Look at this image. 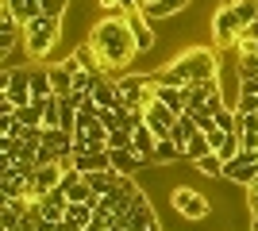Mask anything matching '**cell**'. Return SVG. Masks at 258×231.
Wrapping results in <instances>:
<instances>
[{
    "label": "cell",
    "mask_w": 258,
    "mask_h": 231,
    "mask_svg": "<svg viewBox=\"0 0 258 231\" xmlns=\"http://www.w3.org/2000/svg\"><path fill=\"white\" fill-rule=\"evenodd\" d=\"M93 50H97L100 66L104 73H119V69H127L139 54V46H135V35L127 27V16H100L93 23V31L85 39Z\"/></svg>",
    "instance_id": "6da1fadb"
},
{
    "label": "cell",
    "mask_w": 258,
    "mask_h": 231,
    "mask_svg": "<svg viewBox=\"0 0 258 231\" xmlns=\"http://www.w3.org/2000/svg\"><path fill=\"white\" fill-rule=\"evenodd\" d=\"M220 77V54L208 50V46H189L181 54L166 62V66L154 73L158 85H197V81H216Z\"/></svg>",
    "instance_id": "7a4b0ae2"
},
{
    "label": "cell",
    "mask_w": 258,
    "mask_h": 231,
    "mask_svg": "<svg viewBox=\"0 0 258 231\" xmlns=\"http://www.w3.org/2000/svg\"><path fill=\"white\" fill-rule=\"evenodd\" d=\"M154 73H123L116 81V93H119V108L123 112H147L154 104Z\"/></svg>",
    "instance_id": "3957f363"
},
{
    "label": "cell",
    "mask_w": 258,
    "mask_h": 231,
    "mask_svg": "<svg viewBox=\"0 0 258 231\" xmlns=\"http://www.w3.org/2000/svg\"><path fill=\"white\" fill-rule=\"evenodd\" d=\"M58 39H62V20H50V16H39V20H31L23 27V43H27L31 58H46Z\"/></svg>",
    "instance_id": "277c9868"
},
{
    "label": "cell",
    "mask_w": 258,
    "mask_h": 231,
    "mask_svg": "<svg viewBox=\"0 0 258 231\" xmlns=\"http://www.w3.org/2000/svg\"><path fill=\"white\" fill-rule=\"evenodd\" d=\"M243 31H247V27H243V20H239L235 4L224 0V4L212 12V39H216V46H220V50H235V43H239Z\"/></svg>",
    "instance_id": "5b68a950"
},
{
    "label": "cell",
    "mask_w": 258,
    "mask_h": 231,
    "mask_svg": "<svg viewBox=\"0 0 258 231\" xmlns=\"http://www.w3.org/2000/svg\"><path fill=\"white\" fill-rule=\"evenodd\" d=\"M170 208L181 216V220H205L212 212V200L201 193V189H189V185H177L170 193Z\"/></svg>",
    "instance_id": "8992f818"
},
{
    "label": "cell",
    "mask_w": 258,
    "mask_h": 231,
    "mask_svg": "<svg viewBox=\"0 0 258 231\" xmlns=\"http://www.w3.org/2000/svg\"><path fill=\"white\" fill-rule=\"evenodd\" d=\"M62 174H66V166H62V162L39 166V170L31 174V181H27V200L35 204V200H43L50 189H58V185H62Z\"/></svg>",
    "instance_id": "52a82bcc"
},
{
    "label": "cell",
    "mask_w": 258,
    "mask_h": 231,
    "mask_svg": "<svg viewBox=\"0 0 258 231\" xmlns=\"http://www.w3.org/2000/svg\"><path fill=\"white\" fill-rule=\"evenodd\" d=\"M224 177L227 181H235V185H254V177H258V154H247V150H239L231 162L224 166Z\"/></svg>",
    "instance_id": "ba28073f"
},
{
    "label": "cell",
    "mask_w": 258,
    "mask_h": 231,
    "mask_svg": "<svg viewBox=\"0 0 258 231\" xmlns=\"http://www.w3.org/2000/svg\"><path fill=\"white\" fill-rule=\"evenodd\" d=\"M143 116H147V127H151V131L158 135V139H170L173 123L181 120V116H177V112H173V108H166L162 100H154V104H151V108H147V112H143Z\"/></svg>",
    "instance_id": "9c48e42d"
},
{
    "label": "cell",
    "mask_w": 258,
    "mask_h": 231,
    "mask_svg": "<svg viewBox=\"0 0 258 231\" xmlns=\"http://www.w3.org/2000/svg\"><path fill=\"white\" fill-rule=\"evenodd\" d=\"M74 166L81 174H100V170H112V154L104 146H85V150H74Z\"/></svg>",
    "instance_id": "30bf717a"
},
{
    "label": "cell",
    "mask_w": 258,
    "mask_h": 231,
    "mask_svg": "<svg viewBox=\"0 0 258 231\" xmlns=\"http://www.w3.org/2000/svg\"><path fill=\"white\" fill-rule=\"evenodd\" d=\"M127 27L131 35H135V46H139V54H147V50H154V43H158V31H154V23L143 16V12H135V16H127Z\"/></svg>",
    "instance_id": "8fae6325"
},
{
    "label": "cell",
    "mask_w": 258,
    "mask_h": 231,
    "mask_svg": "<svg viewBox=\"0 0 258 231\" xmlns=\"http://www.w3.org/2000/svg\"><path fill=\"white\" fill-rule=\"evenodd\" d=\"M27 181H31V174H23L20 166H4L0 193H4V197H27Z\"/></svg>",
    "instance_id": "7c38bea8"
},
{
    "label": "cell",
    "mask_w": 258,
    "mask_h": 231,
    "mask_svg": "<svg viewBox=\"0 0 258 231\" xmlns=\"http://www.w3.org/2000/svg\"><path fill=\"white\" fill-rule=\"evenodd\" d=\"M185 4H189V0H154V4H147V8H139V12L151 23H158V20H170V16L185 12Z\"/></svg>",
    "instance_id": "4fadbf2b"
},
{
    "label": "cell",
    "mask_w": 258,
    "mask_h": 231,
    "mask_svg": "<svg viewBox=\"0 0 258 231\" xmlns=\"http://www.w3.org/2000/svg\"><path fill=\"white\" fill-rule=\"evenodd\" d=\"M154 100H162V104L173 108L177 116H185V108H189V104H185V89L181 85H154Z\"/></svg>",
    "instance_id": "5bb4252c"
},
{
    "label": "cell",
    "mask_w": 258,
    "mask_h": 231,
    "mask_svg": "<svg viewBox=\"0 0 258 231\" xmlns=\"http://www.w3.org/2000/svg\"><path fill=\"white\" fill-rule=\"evenodd\" d=\"M85 181L93 185V193H97V197H108L112 189H119L123 174H119V170H100V174H85Z\"/></svg>",
    "instance_id": "9a60e30c"
},
{
    "label": "cell",
    "mask_w": 258,
    "mask_h": 231,
    "mask_svg": "<svg viewBox=\"0 0 258 231\" xmlns=\"http://www.w3.org/2000/svg\"><path fill=\"white\" fill-rule=\"evenodd\" d=\"M4 4H8L12 16L20 20V27H27L31 20H39V16H43V0H4Z\"/></svg>",
    "instance_id": "2e32d148"
},
{
    "label": "cell",
    "mask_w": 258,
    "mask_h": 231,
    "mask_svg": "<svg viewBox=\"0 0 258 231\" xmlns=\"http://www.w3.org/2000/svg\"><path fill=\"white\" fill-rule=\"evenodd\" d=\"M108 154H112V170H119L123 177H135L143 166H147L135 150H108Z\"/></svg>",
    "instance_id": "e0dca14e"
},
{
    "label": "cell",
    "mask_w": 258,
    "mask_h": 231,
    "mask_svg": "<svg viewBox=\"0 0 258 231\" xmlns=\"http://www.w3.org/2000/svg\"><path fill=\"white\" fill-rule=\"evenodd\" d=\"M93 100L100 108H119V93H116V81L112 77H100L97 89H93Z\"/></svg>",
    "instance_id": "ac0fdd59"
},
{
    "label": "cell",
    "mask_w": 258,
    "mask_h": 231,
    "mask_svg": "<svg viewBox=\"0 0 258 231\" xmlns=\"http://www.w3.org/2000/svg\"><path fill=\"white\" fill-rule=\"evenodd\" d=\"M197 131H201V127H197V120H193V116H189V112H185L181 120L173 123V131H170V139H173V143H177V146H181V154H185V146H189V139H193Z\"/></svg>",
    "instance_id": "d6986e66"
},
{
    "label": "cell",
    "mask_w": 258,
    "mask_h": 231,
    "mask_svg": "<svg viewBox=\"0 0 258 231\" xmlns=\"http://www.w3.org/2000/svg\"><path fill=\"white\" fill-rule=\"evenodd\" d=\"M31 97L35 100H46V97H54V85H50V66H35L31 69Z\"/></svg>",
    "instance_id": "ffe728a7"
},
{
    "label": "cell",
    "mask_w": 258,
    "mask_h": 231,
    "mask_svg": "<svg viewBox=\"0 0 258 231\" xmlns=\"http://www.w3.org/2000/svg\"><path fill=\"white\" fill-rule=\"evenodd\" d=\"M177 158H185L181 146L173 143V139H158V146H154V166H170V162H177Z\"/></svg>",
    "instance_id": "44dd1931"
},
{
    "label": "cell",
    "mask_w": 258,
    "mask_h": 231,
    "mask_svg": "<svg viewBox=\"0 0 258 231\" xmlns=\"http://www.w3.org/2000/svg\"><path fill=\"white\" fill-rule=\"evenodd\" d=\"M16 120H20L23 127H43V100H31V104L16 108Z\"/></svg>",
    "instance_id": "7402d4cb"
},
{
    "label": "cell",
    "mask_w": 258,
    "mask_h": 231,
    "mask_svg": "<svg viewBox=\"0 0 258 231\" xmlns=\"http://www.w3.org/2000/svg\"><path fill=\"white\" fill-rule=\"evenodd\" d=\"M104 16H135L139 12V0H97Z\"/></svg>",
    "instance_id": "603a6c76"
},
{
    "label": "cell",
    "mask_w": 258,
    "mask_h": 231,
    "mask_svg": "<svg viewBox=\"0 0 258 231\" xmlns=\"http://www.w3.org/2000/svg\"><path fill=\"white\" fill-rule=\"evenodd\" d=\"M205 154H212V143H208L205 131H197L193 139H189V146H185V158H189V162H201Z\"/></svg>",
    "instance_id": "cb8c5ba5"
},
{
    "label": "cell",
    "mask_w": 258,
    "mask_h": 231,
    "mask_svg": "<svg viewBox=\"0 0 258 231\" xmlns=\"http://www.w3.org/2000/svg\"><path fill=\"white\" fill-rule=\"evenodd\" d=\"M43 127H62V97L43 100Z\"/></svg>",
    "instance_id": "d4e9b609"
},
{
    "label": "cell",
    "mask_w": 258,
    "mask_h": 231,
    "mask_svg": "<svg viewBox=\"0 0 258 231\" xmlns=\"http://www.w3.org/2000/svg\"><path fill=\"white\" fill-rule=\"evenodd\" d=\"M224 158H220V154H205V158H201V162H197V170H201V174H205V177H224Z\"/></svg>",
    "instance_id": "484cf974"
},
{
    "label": "cell",
    "mask_w": 258,
    "mask_h": 231,
    "mask_svg": "<svg viewBox=\"0 0 258 231\" xmlns=\"http://www.w3.org/2000/svg\"><path fill=\"white\" fill-rule=\"evenodd\" d=\"M235 77H258V54H239L235 58Z\"/></svg>",
    "instance_id": "4316f807"
},
{
    "label": "cell",
    "mask_w": 258,
    "mask_h": 231,
    "mask_svg": "<svg viewBox=\"0 0 258 231\" xmlns=\"http://www.w3.org/2000/svg\"><path fill=\"white\" fill-rule=\"evenodd\" d=\"M66 12H70V0H43V16L50 20H62Z\"/></svg>",
    "instance_id": "83f0119b"
},
{
    "label": "cell",
    "mask_w": 258,
    "mask_h": 231,
    "mask_svg": "<svg viewBox=\"0 0 258 231\" xmlns=\"http://www.w3.org/2000/svg\"><path fill=\"white\" fill-rule=\"evenodd\" d=\"M108 150H131V131H123V127L112 131L108 135Z\"/></svg>",
    "instance_id": "f1b7e54d"
},
{
    "label": "cell",
    "mask_w": 258,
    "mask_h": 231,
    "mask_svg": "<svg viewBox=\"0 0 258 231\" xmlns=\"http://www.w3.org/2000/svg\"><path fill=\"white\" fill-rule=\"evenodd\" d=\"M20 35L23 31H0V54H12L20 46Z\"/></svg>",
    "instance_id": "f546056e"
},
{
    "label": "cell",
    "mask_w": 258,
    "mask_h": 231,
    "mask_svg": "<svg viewBox=\"0 0 258 231\" xmlns=\"http://www.w3.org/2000/svg\"><path fill=\"white\" fill-rule=\"evenodd\" d=\"M235 112H258V97H250V93H239Z\"/></svg>",
    "instance_id": "4dcf8cb0"
},
{
    "label": "cell",
    "mask_w": 258,
    "mask_h": 231,
    "mask_svg": "<svg viewBox=\"0 0 258 231\" xmlns=\"http://www.w3.org/2000/svg\"><path fill=\"white\" fill-rule=\"evenodd\" d=\"M247 208L250 216H258V177H254V185H247Z\"/></svg>",
    "instance_id": "1f68e13d"
},
{
    "label": "cell",
    "mask_w": 258,
    "mask_h": 231,
    "mask_svg": "<svg viewBox=\"0 0 258 231\" xmlns=\"http://www.w3.org/2000/svg\"><path fill=\"white\" fill-rule=\"evenodd\" d=\"M239 93H250V97H258V77H243V81H239Z\"/></svg>",
    "instance_id": "d6a6232c"
}]
</instances>
